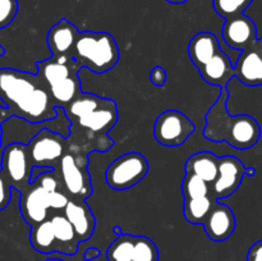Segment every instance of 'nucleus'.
<instances>
[{"instance_id":"9b49d317","label":"nucleus","mask_w":262,"mask_h":261,"mask_svg":"<svg viewBox=\"0 0 262 261\" xmlns=\"http://www.w3.org/2000/svg\"><path fill=\"white\" fill-rule=\"evenodd\" d=\"M222 36L229 48L243 51L257 40V27L250 17L241 14L230 19H225L222 28Z\"/></svg>"},{"instance_id":"2eb2a0df","label":"nucleus","mask_w":262,"mask_h":261,"mask_svg":"<svg viewBox=\"0 0 262 261\" xmlns=\"http://www.w3.org/2000/svg\"><path fill=\"white\" fill-rule=\"evenodd\" d=\"M36 67H37V74L49 87L69 77L76 76L82 68L69 54L61 56L53 55L45 60L37 61Z\"/></svg>"},{"instance_id":"f3484780","label":"nucleus","mask_w":262,"mask_h":261,"mask_svg":"<svg viewBox=\"0 0 262 261\" xmlns=\"http://www.w3.org/2000/svg\"><path fill=\"white\" fill-rule=\"evenodd\" d=\"M64 215L73 225L79 242H83L92 237L96 228V219L91 207L86 202L71 199L64 209Z\"/></svg>"},{"instance_id":"ddd939ff","label":"nucleus","mask_w":262,"mask_h":261,"mask_svg":"<svg viewBox=\"0 0 262 261\" xmlns=\"http://www.w3.org/2000/svg\"><path fill=\"white\" fill-rule=\"evenodd\" d=\"M118 122V107L114 100L104 99L102 104L87 114L86 117L73 122L77 127L92 135H99L106 137L107 130L112 129Z\"/></svg>"},{"instance_id":"e433bc0d","label":"nucleus","mask_w":262,"mask_h":261,"mask_svg":"<svg viewBox=\"0 0 262 261\" xmlns=\"http://www.w3.org/2000/svg\"><path fill=\"white\" fill-rule=\"evenodd\" d=\"M3 54H4V48H3V46H0V56H2Z\"/></svg>"},{"instance_id":"f257e3e1","label":"nucleus","mask_w":262,"mask_h":261,"mask_svg":"<svg viewBox=\"0 0 262 261\" xmlns=\"http://www.w3.org/2000/svg\"><path fill=\"white\" fill-rule=\"evenodd\" d=\"M0 102L10 117L32 124L50 122L58 115L50 89L37 73L0 69Z\"/></svg>"},{"instance_id":"9d476101","label":"nucleus","mask_w":262,"mask_h":261,"mask_svg":"<svg viewBox=\"0 0 262 261\" xmlns=\"http://www.w3.org/2000/svg\"><path fill=\"white\" fill-rule=\"evenodd\" d=\"M20 215L28 225L42 223L50 217V192L46 191L38 182L33 181L20 192Z\"/></svg>"},{"instance_id":"bb28decb","label":"nucleus","mask_w":262,"mask_h":261,"mask_svg":"<svg viewBox=\"0 0 262 261\" xmlns=\"http://www.w3.org/2000/svg\"><path fill=\"white\" fill-rule=\"evenodd\" d=\"M181 188L184 200L199 199V197L211 194V184L205 182L200 177L192 176V174H184Z\"/></svg>"},{"instance_id":"0eeeda50","label":"nucleus","mask_w":262,"mask_h":261,"mask_svg":"<svg viewBox=\"0 0 262 261\" xmlns=\"http://www.w3.org/2000/svg\"><path fill=\"white\" fill-rule=\"evenodd\" d=\"M196 130L194 123L176 109H169L161 113L154 124V136L160 145L166 147H177L188 140Z\"/></svg>"},{"instance_id":"c756f323","label":"nucleus","mask_w":262,"mask_h":261,"mask_svg":"<svg viewBox=\"0 0 262 261\" xmlns=\"http://www.w3.org/2000/svg\"><path fill=\"white\" fill-rule=\"evenodd\" d=\"M18 0H0V30L7 28L18 13Z\"/></svg>"},{"instance_id":"423d86ee","label":"nucleus","mask_w":262,"mask_h":261,"mask_svg":"<svg viewBox=\"0 0 262 261\" xmlns=\"http://www.w3.org/2000/svg\"><path fill=\"white\" fill-rule=\"evenodd\" d=\"M0 166L12 187L22 192L32 182V164L28 155L27 145L13 142L0 151Z\"/></svg>"},{"instance_id":"f8f14e48","label":"nucleus","mask_w":262,"mask_h":261,"mask_svg":"<svg viewBox=\"0 0 262 261\" xmlns=\"http://www.w3.org/2000/svg\"><path fill=\"white\" fill-rule=\"evenodd\" d=\"M234 74L246 86H262V37L241 51L235 61Z\"/></svg>"},{"instance_id":"6ab92c4d","label":"nucleus","mask_w":262,"mask_h":261,"mask_svg":"<svg viewBox=\"0 0 262 261\" xmlns=\"http://www.w3.org/2000/svg\"><path fill=\"white\" fill-rule=\"evenodd\" d=\"M219 51V40L211 32H199L191 38L188 44V55L197 69L209 63Z\"/></svg>"},{"instance_id":"5701e85b","label":"nucleus","mask_w":262,"mask_h":261,"mask_svg":"<svg viewBox=\"0 0 262 261\" xmlns=\"http://www.w3.org/2000/svg\"><path fill=\"white\" fill-rule=\"evenodd\" d=\"M216 201L217 200H215L211 194L205 197H199V199L184 200V217H186V220L189 224L204 225Z\"/></svg>"},{"instance_id":"473e14b6","label":"nucleus","mask_w":262,"mask_h":261,"mask_svg":"<svg viewBox=\"0 0 262 261\" xmlns=\"http://www.w3.org/2000/svg\"><path fill=\"white\" fill-rule=\"evenodd\" d=\"M247 261H262V240L251 246L247 253Z\"/></svg>"},{"instance_id":"72a5a7b5","label":"nucleus","mask_w":262,"mask_h":261,"mask_svg":"<svg viewBox=\"0 0 262 261\" xmlns=\"http://www.w3.org/2000/svg\"><path fill=\"white\" fill-rule=\"evenodd\" d=\"M99 255H100V251L97 250V248L91 247V248H89L86 252H84V258H86L87 261L95 260L96 257H99Z\"/></svg>"},{"instance_id":"f03ea898","label":"nucleus","mask_w":262,"mask_h":261,"mask_svg":"<svg viewBox=\"0 0 262 261\" xmlns=\"http://www.w3.org/2000/svg\"><path fill=\"white\" fill-rule=\"evenodd\" d=\"M228 97L229 92L224 87L206 114L204 137L212 142H227L238 150L253 147L261 137L260 124L251 115H230L227 109Z\"/></svg>"},{"instance_id":"a878e982","label":"nucleus","mask_w":262,"mask_h":261,"mask_svg":"<svg viewBox=\"0 0 262 261\" xmlns=\"http://www.w3.org/2000/svg\"><path fill=\"white\" fill-rule=\"evenodd\" d=\"M136 235L119 234V237L107 247V261H133Z\"/></svg>"},{"instance_id":"f704fd0d","label":"nucleus","mask_w":262,"mask_h":261,"mask_svg":"<svg viewBox=\"0 0 262 261\" xmlns=\"http://www.w3.org/2000/svg\"><path fill=\"white\" fill-rule=\"evenodd\" d=\"M168 3H170V4H183V3L188 2V0H166Z\"/></svg>"},{"instance_id":"c85d7f7f","label":"nucleus","mask_w":262,"mask_h":261,"mask_svg":"<svg viewBox=\"0 0 262 261\" xmlns=\"http://www.w3.org/2000/svg\"><path fill=\"white\" fill-rule=\"evenodd\" d=\"M133 261H159V250L155 242L145 235H136Z\"/></svg>"},{"instance_id":"6e6552de","label":"nucleus","mask_w":262,"mask_h":261,"mask_svg":"<svg viewBox=\"0 0 262 261\" xmlns=\"http://www.w3.org/2000/svg\"><path fill=\"white\" fill-rule=\"evenodd\" d=\"M63 189L72 197V200L84 201L92 194V184L86 164H79L71 151H67L61 158L59 168L56 169Z\"/></svg>"},{"instance_id":"cd10ccee","label":"nucleus","mask_w":262,"mask_h":261,"mask_svg":"<svg viewBox=\"0 0 262 261\" xmlns=\"http://www.w3.org/2000/svg\"><path fill=\"white\" fill-rule=\"evenodd\" d=\"M253 0H212L215 12L224 19H230L245 14V10L252 4Z\"/></svg>"},{"instance_id":"7c9ffc66","label":"nucleus","mask_w":262,"mask_h":261,"mask_svg":"<svg viewBox=\"0 0 262 261\" xmlns=\"http://www.w3.org/2000/svg\"><path fill=\"white\" fill-rule=\"evenodd\" d=\"M12 184L0 169V211L9 205L10 199H12Z\"/></svg>"},{"instance_id":"412c9836","label":"nucleus","mask_w":262,"mask_h":261,"mask_svg":"<svg viewBox=\"0 0 262 261\" xmlns=\"http://www.w3.org/2000/svg\"><path fill=\"white\" fill-rule=\"evenodd\" d=\"M219 170V158L209 151H201L189 156L186 161V173L197 176L207 183H214Z\"/></svg>"},{"instance_id":"4be33fe9","label":"nucleus","mask_w":262,"mask_h":261,"mask_svg":"<svg viewBox=\"0 0 262 261\" xmlns=\"http://www.w3.org/2000/svg\"><path fill=\"white\" fill-rule=\"evenodd\" d=\"M30 242L31 246L37 252L43 253V255L56 252L58 243H56V237L50 217L45 222L38 223V224L31 227Z\"/></svg>"},{"instance_id":"dca6fc26","label":"nucleus","mask_w":262,"mask_h":261,"mask_svg":"<svg viewBox=\"0 0 262 261\" xmlns=\"http://www.w3.org/2000/svg\"><path fill=\"white\" fill-rule=\"evenodd\" d=\"M78 35L79 31L77 30L76 26L66 18H61L50 28L46 36L49 50L54 56L68 55V54L71 55Z\"/></svg>"},{"instance_id":"2f4dec72","label":"nucleus","mask_w":262,"mask_h":261,"mask_svg":"<svg viewBox=\"0 0 262 261\" xmlns=\"http://www.w3.org/2000/svg\"><path fill=\"white\" fill-rule=\"evenodd\" d=\"M166 79H168V74H166L165 68L161 66L154 67L152 71L150 72L151 83L158 87H161L166 83Z\"/></svg>"},{"instance_id":"1a4fd4ad","label":"nucleus","mask_w":262,"mask_h":261,"mask_svg":"<svg viewBox=\"0 0 262 261\" xmlns=\"http://www.w3.org/2000/svg\"><path fill=\"white\" fill-rule=\"evenodd\" d=\"M255 176V169L246 168L242 161L232 155L219 158V170L214 183H211V196L219 201L232 196L242 183L243 177Z\"/></svg>"},{"instance_id":"b1692460","label":"nucleus","mask_w":262,"mask_h":261,"mask_svg":"<svg viewBox=\"0 0 262 261\" xmlns=\"http://www.w3.org/2000/svg\"><path fill=\"white\" fill-rule=\"evenodd\" d=\"M50 89L51 97L58 107H67L79 94H81V81L78 78V74L72 76L64 81L58 82Z\"/></svg>"},{"instance_id":"aec40b11","label":"nucleus","mask_w":262,"mask_h":261,"mask_svg":"<svg viewBox=\"0 0 262 261\" xmlns=\"http://www.w3.org/2000/svg\"><path fill=\"white\" fill-rule=\"evenodd\" d=\"M50 220L54 228V233H55L56 243H58L56 252L69 256L76 255L79 240L68 217L63 212V214H53L50 216Z\"/></svg>"},{"instance_id":"7ed1b4c3","label":"nucleus","mask_w":262,"mask_h":261,"mask_svg":"<svg viewBox=\"0 0 262 261\" xmlns=\"http://www.w3.org/2000/svg\"><path fill=\"white\" fill-rule=\"evenodd\" d=\"M71 56L82 67L94 73H106L119 61V48L109 32H79Z\"/></svg>"},{"instance_id":"4468645a","label":"nucleus","mask_w":262,"mask_h":261,"mask_svg":"<svg viewBox=\"0 0 262 261\" xmlns=\"http://www.w3.org/2000/svg\"><path fill=\"white\" fill-rule=\"evenodd\" d=\"M237 227V220L233 210L228 205L215 202L204 228L207 237L214 242H223L232 237Z\"/></svg>"},{"instance_id":"a211bd4d","label":"nucleus","mask_w":262,"mask_h":261,"mask_svg":"<svg viewBox=\"0 0 262 261\" xmlns=\"http://www.w3.org/2000/svg\"><path fill=\"white\" fill-rule=\"evenodd\" d=\"M199 72L206 83L219 86L222 89L227 87L230 79L235 77L232 60L224 51H219L209 63L200 68Z\"/></svg>"},{"instance_id":"c9c22d12","label":"nucleus","mask_w":262,"mask_h":261,"mask_svg":"<svg viewBox=\"0 0 262 261\" xmlns=\"http://www.w3.org/2000/svg\"><path fill=\"white\" fill-rule=\"evenodd\" d=\"M45 261H64V260H60V258H48V260Z\"/></svg>"},{"instance_id":"39448f33","label":"nucleus","mask_w":262,"mask_h":261,"mask_svg":"<svg viewBox=\"0 0 262 261\" xmlns=\"http://www.w3.org/2000/svg\"><path fill=\"white\" fill-rule=\"evenodd\" d=\"M147 173V159L140 153H127L115 159L107 166L105 179L110 188L124 191L137 186Z\"/></svg>"},{"instance_id":"393cba45","label":"nucleus","mask_w":262,"mask_h":261,"mask_svg":"<svg viewBox=\"0 0 262 261\" xmlns=\"http://www.w3.org/2000/svg\"><path fill=\"white\" fill-rule=\"evenodd\" d=\"M102 101H104V97H100L94 94H83V92H81L68 106L64 107V112L73 123L76 120L81 119V118L86 117L87 114L92 113L94 110H96L102 104Z\"/></svg>"},{"instance_id":"20e7f679","label":"nucleus","mask_w":262,"mask_h":261,"mask_svg":"<svg viewBox=\"0 0 262 261\" xmlns=\"http://www.w3.org/2000/svg\"><path fill=\"white\" fill-rule=\"evenodd\" d=\"M68 141L63 135L49 128H41L27 143L32 168H59L61 158L67 153Z\"/></svg>"}]
</instances>
